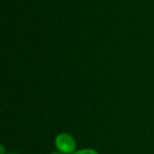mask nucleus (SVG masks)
Segmentation results:
<instances>
[{"mask_svg": "<svg viewBox=\"0 0 154 154\" xmlns=\"http://www.w3.org/2000/svg\"><path fill=\"white\" fill-rule=\"evenodd\" d=\"M51 154H62V153H60V152H53V153H51Z\"/></svg>", "mask_w": 154, "mask_h": 154, "instance_id": "20e7f679", "label": "nucleus"}, {"mask_svg": "<svg viewBox=\"0 0 154 154\" xmlns=\"http://www.w3.org/2000/svg\"><path fill=\"white\" fill-rule=\"evenodd\" d=\"M0 154H5V146H3V145H1V146H0Z\"/></svg>", "mask_w": 154, "mask_h": 154, "instance_id": "7ed1b4c3", "label": "nucleus"}, {"mask_svg": "<svg viewBox=\"0 0 154 154\" xmlns=\"http://www.w3.org/2000/svg\"><path fill=\"white\" fill-rule=\"evenodd\" d=\"M7 154H16V153H7Z\"/></svg>", "mask_w": 154, "mask_h": 154, "instance_id": "39448f33", "label": "nucleus"}, {"mask_svg": "<svg viewBox=\"0 0 154 154\" xmlns=\"http://www.w3.org/2000/svg\"><path fill=\"white\" fill-rule=\"evenodd\" d=\"M72 154H99L96 150L90 149V148H86V149H80V150H76L74 153Z\"/></svg>", "mask_w": 154, "mask_h": 154, "instance_id": "f03ea898", "label": "nucleus"}, {"mask_svg": "<svg viewBox=\"0 0 154 154\" xmlns=\"http://www.w3.org/2000/svg\"><path fill=\"white\" fill-rule=\"evenodd\" d=\"M76 140L71 134L66 132L59 133L55 138V147L62 154H72L76 151Z\"/></svg>", "mask_w": 154, "mask_h": 154, "instance_id": "f257e3e1", "label": "nucleus"}]
</instances>
